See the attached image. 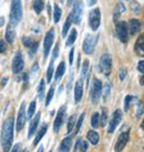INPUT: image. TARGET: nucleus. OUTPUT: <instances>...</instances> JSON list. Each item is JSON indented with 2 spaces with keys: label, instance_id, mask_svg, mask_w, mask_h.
<instances>
[{
  "label": "nucleus",
  "instance_id": "22",
  "mask_svg": "<svg viewBox=\"0 0 144 152\" xmlns=\"http://www.w3.org/2000/svg\"><path fill=\"white\" fill-rule=\"evenodd\" d=\"M64 71H65V64H64V61H61L57 68V71H55V81H59L62 78Z\"/></svg>",
  "mask_w": 144,
  "mask_h": 152
},
{
  "label": "nucleus",
  "instance_id": "9",
  "mask_svg": "<svg viewBox=\"0 0 144 152\" xmlns=\"http://www.w3.org/2000/svg\"><path fill=\"white\" fill-rule=\"evenodd\" d=\"M122 120V111L120 109H116L112 114L110 122H109V128H108V132L109 133H113L114 130L116 129V127L119 126V123Z\"/></svg>",
  "mask_w": 144,
  "mask_h": 152
},
{
  "label": "nucleus",
  "instance_id": "13",
  "mask_svg": "<svg viewBox=\"0 0 144 152\" xmlns=\"http://www.w3.org/2000/svg\"><path fill=\"white\" fill-rule=\"evenodd\" d=\"M95 42H97V38L94 36L88 34L85 37L84 41H83V51H84L85 55H91L94 50V47H95Z\"/></svg>",
  "mask_w": 144,
  "mask_h": 152
},
{
  "label": "nucleus",
  "instance_id": "8",
  "mask_svg": "<svg viewBox=\"0 0 144 152\" xmlns=\"http://www.w3.org/2000/svg\"><path fill=\"white\" fill-rule=\"evenodd\" d=\"M53 40H55V30L50 29L47 32V34H46L44 41H43V57H44V59H46L48 56H49V53H50Z\"/></svg>",
  "mask_w": 144,
  "mask_h": 152
},
{
  "label": "nucleus",
  "instance_id": "31",
  "mask_svg": "<svg viewBox=\"0 0 144 152\" xmlns=\"http://www.w3.org/2000/svg\"><path fill=\"white\" fill-rule=\"evenodd\" d=\"M76 36H78V32H76V29H72L70 34H69L68 37V40H67V46H72L74 41L76 40Z\"/></svg>",
  "mask_w": 144,
  "mask_h": 152
},
{
  "label": "nucleus",
  "instance_id": "5",
  "mask_svg": "<svg viewBox=\"0 0 144 152\" xmlns=\"http://www.w3.org/2000/svg\"><path fill=\"white\" fill-rule=\"evenodd\" d=\"M102 82L99 79H94L93 83H92V88H91V102L93 104H97L102 94Z\"/></svg>",
  "mask_w": 144,
  "mask_h": 152
},
{
  "label": "nucleus",
  "instance_id": "1",
  "mask_svg": "<svg viewBox=\"0 0 144 152\" xmlns=\"http://www.w3.org/2000/svg\"><path fill=\"white\" fill-rule=\"evenodd\" d=\"M13 118H8L4 122L2 126V132H1V144L4 148V152H9L10 148L12 145V140H13Z\"/></svg>",
  "mask_w": 144,
  "mask_h": 152
},
{
  "label": "nucleus",
  "instance_id": "54",
  "mask_svg": "<svg viewBox=\"0 0 144 152\" xmlns=\"http://www.w3.org/2000/svg\"><path fill=\"white\" fill-rule=\"evenodd\" d=\"M141 128H142V129H143V130H144V120H143V121H142V124H141Z\"/></svg>",
  "mask_w": 144,
  "mask_h": 152
},
{
  "label": "nucleus",
  "instance_id": "41",
  "mask_svg": "<svg viewBox=\"0 0 144 152\" xmlns=\"http://www.w3.org/2000/svg\"><path fill=\"white\" fill-rule=\"evenodd\" d=\"M84 115H85V113L83 112V113L80 115L79 120H78V122H76V133H78L79 130H80L81 126H82V122H83V120H84Z\"/></svg>",
  "mask_w": 144,
  "mask_h": 152
},
{
  "label": "nucleus",
  "instance_id": "53",
  "mask_svg": "<svg viewBox=\"0 0 144 152\" xmlns=\"http://www.w3.org/2000/svg\"><path fill=\"white\" fill-rule=\"evenodd\" d=\"M38 152H43V148H42V147H40V148H39Z\"/></svg>",
  "mask_w": 144,
  "mask_h": 152
},
{
  "label": "nucleus",
  "instance_id": "12",
  "mask_svg": "<svg viewBox=\"0 0 144 152\" xmlns=\"http://www.w3.org/2000/svg\"><path fill=\"white\" fill-rule=\"evenodd\" d=\"M129 139H130V131H125V132H122V133L119 135V138H118V141H116V143H115V147H114L115 152L123 151V149L125 148L127 143L129 142Z\"/></svg>",
  "mask_w": 144,
  "mask_h": 152
},
{
  "label": "nucleus",
  "instance_id": "26",
  "mask_svg": "<svg viewBox=\"0 0 144 152\" xmlns=\"http://www.w3.org/2000/svg\"><path fill=\"white\" fill-rule=\"evenodd\" d=\"M32 6H33V9L36 12L41 13V11L44 8V2H43V0H34Z\"/></svg>",
  "mask_w": 144,
  "mask_h": 152
},
{
  "label": "nucleus",
  "instance_id": "51",
  "mask_svg": "<svg viewBox=\"0 0 144 152\" xmlns=\"http://www.w3.org/2000/svg\"><path fill=\"white\" fill-rule=\"evenodd\" d=\"M7 80H8V78H4V79H2V81H1V86L6 85V83H7Z\"/></svg>",
  "mask_w": 144,
  "mask_h": 152
},
{
  "label": "nucleus",
  "instance_id": "24",
  "mask_svg": "<svg viewBox=\"0 0 144 152\" xmlns=\"http://www.w3.org/2000/svg\"><path fill=\"white\" fill-rule=\"evenodd\" d=\"M15 36H16V32H15V29H13L12 26H9L8 29H7V32H6V39L9 43H12L15 41Z\"/></svg>",
  "mask_w": 144,
  "mask_h": 152
},
{
  "label": "nucleus",
  "instance_id": "40",
  "mask_svg": "<svg viewBox=\"0 0 144 152\" xmlns=\"http://www.w3.org/2000/svg\"><path fill=\"white\" fill-rule=\"evenodd\" d=\"M133 100H134V97H133V96H127V97H125V100H124V110H125V111H127L129 108L131 107Z\"/></svg>",
  "mask_w": 144,
  "mask_h": 152
},
{
  "label": "nucleus",
  "instance_id": "33",
  "mask_svg": "<svg viewBox=\"0 0 144 152\" xmlns=\"http://www.w3.org/2000/svg\"><path fill=\"white\" fill-rule=\"evenodd\" d=\"M53 94H55V86H51L50 89H49V91H48L47 98H46V106L47 107L50 104L51 100H52V98H53Z\"/></svg>",
  "mask_w": 144,
  "mask_h": 152
},
{
  "label": "nucleus",
  "instance_id": "36",
  "mask_svg": "<svg viewBox=\"0 0 144 152\" xmlns=\"http://www.w3.org/2000/svg\"><path fill=\"white\" fill-rule=\"evenodd\" d=\"M34 111H36V101H31L29 108H28V113H27V118L28 119H32L34 114Z\"/></svg>",
  "mask_w": 144,
  "mask_h": 152
},
{
  "label": "nucleus",
  "instance_id": "10",
  "mask_svg": "<svg viewBox=\"0 0 144 152\" xmlns=\"http://www.w3.org/2000/svg\"><path fill=\"white\" fill-rule=\"evenodd\" d=\"M65 112H67V107L65 106H62L58 111L57 117L55 119V123H53V131L55 132H59V130L62 127V124L64 122V118H65Z\"/></svg>",
  "mask_w": 144,
  "mask_h": 152
},
{
  "label": "nucleus",
  "instance_id": "4",
  "mask_svg": "<svg viewBox=\"0 0 144 152\" xmlns=\"http://www.w3.org/2000/svg\"><path fill=\"white\" fill-rule=\"evenodd\" d=\"M83 8H84V4L81 0H76L74 4H73V9H72V12L70 13L72 17V21L79 25L82 19V13H83Z\"/></svg>",
  "mask_w": 144,
  "mask_h": 152
},
{
  "label": "nucleus",
  "instance_id": "45",
  "mask_svg": "<svg viewBox=\"0 0 144 152\" xmlns=\"http://www.w3.org/2000/svg\"><path fill=\"white\" fill-rule=\"evenodd\" d=\"M59 55V43H57V46L55 47L53 49V56H52V59H55Z\"/></svg>",
  "mask_w": 144,
  "mask_h": 152
},
{
  "label": "nucleus",
  "instance_id": "50",
  "mask_svg": "<svg viewBox=\"0 0 144 152\" xmlns=\"http://www.w3.org/2000/svg\"><path fill=\"white\" fill-rule=\"evenodd\" d=\"M97 0H88V4L92 7V6H94V4H97Z\"/></svg>",
  "mask_w": 144,
  "mask_h": 152
},
{
  "label": "nucleus",
  "instance_id": "3",
  "mask_svg": "<svg viewBox=\"0 0 144 152\" xmlns=\"http://www.w3.org/2000/svg\"><path fill=\"white\" fill-rule=\"evenodd\" d=\"M99 70L102 72L103 75L109 76L112 70V58L109 53H104L101 56L100 58V62H99Z\"/></svg>",
  "mask_w": 144,
  "mask_h": 152
},
{
  "label": "nucleus",
  "instance_id": "39",
  "mask_svg": "<svg viewBox=\"0 0 144 152\" xmlns=\"http://www.w3.org/2000/svg\"><path fill=\"white\" fill-rule=\"evenodd\" d=\"M44 87H46V83H44V81L43 80H41L40 81V83H39V87H38V93H39V99H40V100H42L43 99Z\"/></svg>",
  "mask_w": 144,
  "mask_h": 152
},
{
  "label": "nucleus",
  "instance_id": "47",
  "mask_svg": "<svg viewBox=\"0 0 144 152\" xmlns=\"http://www.w3.org/2000/svg\"><path fill=\"white\" fill-rule=\"evenodd\" d=\"M125 77H127V70H125V69H123V70L120 71V80L123 81L124 79H125Z\"/></svg>",
  "mask_w": 144,
  "mask_h": 152
},
{
  "label": "nucleus",
  "instance_id": "27",
  "mask_svg": "<svg viewBox=\"0 0 144 152\" xmlns=\"http://www.w3.org/2000/svg\"><path fill=\"white\" fill-rule=\"evenodd\" d=\"M79 148H80L81 152H85L87 150H88V148H89V144H88V142H85L84 140L79 139L78 140V142H76V144L74 150L76 151V149H79Z\"/></svg>",
  "mask_w": 144,
  "mask_h": 152
},
{
  "label": "nucleus",
  "instance_id": "11",
  "mask_svg": "<svg viewBox=\"0 0 144 152\" xmlns=\"http://www.w3.org/2000/svg\"><path fill=\"white\" fill-rule=\"evenodd\" d=\"M23 67H25V61H23V57H22L21 52L18 51L17 53L15 55L12 60V72L13 73H20V72L23 70Z\"/></svg>",
  "mask_w": 144,
  "mask_h": 152
},
{
  "label": "nucleus",
  "instance_id": "2",
  "mask_svg": "<svg viewBox=\"0 0 144 152\" xmlns=\"http://www.w3.org/2000/svg\"><path fill=\"white\" fill-rule=\"evenodd\" d=\"M22 19V4L21 0H11L10 9V26H17Z\"/></svg>",
  "mask_w": 144,
  "mask_h": 152
},
{
  "label": "nucleus",
  "instance_id": "21",
  "mask_svg": "<svg viewBox=\"0 0 144 152\" xmlns=\"http://www.w3.org/2000/svg\"><path fill=\"white\" fill-rule=\"evenodd\" d=\"M47 129H48V124H47V123H43L42 127L39 129L38 133H37L36 138H34V141H33L34 145H38L39 142H40V141H41V139L43 138V135L46 134V132H47Z\"/></svg>",
  "mask_w": 144,
  "mask_h": 152
},
{
  "label": "nucleus",
  "instance_id": "55",
  "mask_svg": "<svg viewBox=\"0 0 144 152\" xmlns=\"http://www.w3.org/2000/svg\"><path fill=\"white\" fill-rule=\"evenodd\" d=\"M71 4H72V0H68V6H70Z\"/></svg>",
  "mask_w": 144,
  "mask_h": 152
},
{
  "label": "nucleus",
  "instance_id": "16",
  "mask_svg": "<svg viewBox=\"0 0 144 152\" xmlns=\"http://www.w3.org/2000/svg\"><path fill=\"white\" fill-rule=\"evenodd\" d=\"M22 42H23V45H25L27 48L30 49V55L33 56L34 52L37 51V48H38V42L34 41L33 39L30 38V37H23V38H22Z\"/></svg>",
  "mask_w": 144,
  "mask_h": 152
},
{
  "label": "nucleus",
  "instance_id": "42",
  "mask_svg": "<svg viewBox=\"0 0 144 152\" xmlns=\"http://www.w3.org/2000/svg\"><path fill=\"white\" fill-rule=\"evenodd\" d=\"M144 111V103L143 102H139L137 104V109H136V118H140Z\"/></svg>",
  "mask_w": 144,
  "mask_h": 152
},
{
  "label": "nucleus",
  "instance_id": "18",
  "mask_svg": "<svg viewBox=\"0 0 144 152\" xmlns=\"http://www.w3.org/2000/svg\"><path fill=\"white\" fill-rule=\"evenodd\" d=\"M127 27H129L130 34H135L142 29V23H141L139 20H136V19H131V20L129 21V23H127Z\"/></svg>",
  "mask_w": 144,
  "mask_h": 152
},
{
  "label": "nucleus",
  "instance_id": "30",
  "mask_svg": "<svg viewBox=\"0 0 144 152\" xmlns=\"http://www.w3.org/2000/svg\"><path fill=\"white\" fill-rule=\"evenodd\" d=\"M125 11V6L123 4H116V7H115V9H114V19L116 20L118 19V17L119 16H121V13L122 12H124Z\"/></svg>",
  "mask_w": 144,
  "mask_h": 152
},
{
  "label": "nucleus",
  "instance_id": "35",
  "mask_svg": "<svg viewBox=\"0 0 144 152\" xmlns=\"http://www.w3.org/2000/svg\"><path fill=\"white\" fill-rule=\"evenodd\" d=\"M88 70H89V60H85V61H83V64H82V70H81V79H82V80H83V79H84V77L87 76Z\"/></svg>",
  "mask_w": 144,
  "mask_h": 152
},
{
  "label": "nucleus",
  "instance_id": "6",
  "mask_svg": "<svg viewBox=\"0 0 144 152\" xmlns=\"http://www.w3.org/2000/svg\"><path fill=\"white\" fill-rule=\"evenodd\" d=\"M100 22H101V12H100V9L99 8L92 9L89 13L90 28L95 31L100 27Z\"/></svg>",
  "mask_w": 144,
  "mask_h": 152
},
{
  "label": "nucleus",
  "instance_id": "23",
  "mask_svg": "<svg viewBox=\"0 0 144 152\" xmlns=\"http://www.w3.org/2000/svg\"><path fill=\"white\" fill-rule=\"evenodd\" d=\"M88 140H89L90 142L92 144H97V142H99V139H100V137H99V134H97V131H93V130H91L88 132Z\"/></svg>",
  "mask_w": 144,
  "mask_h": 152
},
{
  "label": "nucleus",
  "instance_id": "52",
  "mask_svg": "<svg viewBox=\"0 0 144 152\" xmlns=\"http://www.w3.org/2000/svg\"><path fill=\"white\" fill-rule=\"evenodd\" d=\"M140 83L142 86H144V76L143 77H141V79H140Z\"/></svg>",
  "mask_w": 144,
  "mask_h": 152
},
{
  "label": "nucleus",
  "instance_id": "28",
  "mask_svg": "<svg viewBox=\"0 0 144 152\" xmlns=\"http://www.w3.org/2000/svg\"><path fill=\"white\" fill-rule=\"evenodd\" d=\"M110 92H111V83L110 82H106L105 85L103 86V88H102V96H103V100L104 101L108 100V98L110 96Z\"/></svg>",
  "mask_w": 144,
  "mask_h": 152
},
{
  "label": "nucleus",
  "instance_id": "29",
  "mask_svg": "<svg viewBox=\"0 0 144 152\" xmlns=\"http://www.w3.org/2000/svg\"><path fill=\"white\" fill-rule=\"evenodd\" d=\"M61 15H62V11H61V8H60L58 4H55V11H53V20H55V23H58L61 19Z\"/></svg>",
  "mask_w": 144,
  "mask_h": 152
},
{
  "label": "nucleus",
  "instance_id": "49",
  "mask_svg": "<svg viewBox=\"0 0 144 152\" xmlns=\"http://www.w3.org/2000/svg\"><path fill=\"white\" fill-rule=\"evenodd\" d=\"M20 151H21V144L20 143H17L12 148V150H11V152H20Z\"/></svg>",
  "mask_w": 144,
  "mask_h": 152
},
{
  "label": "nucleus",
  "instance_id": "17",
  "mask_svg": "<svg viewBox=\"0 0 144 152\" xmlns=\"http://www.w3.org/2000/svg\"><path fill=\"white\" fill-rule=\"evenodd\" d=\"M40 115H41L40 113H37L36 115H34V118H32L31 119V121H30L29 131H28V138H29V139L36 133V131H37L39 121H40Z\"/></svg>",
  "mask_w": 144,
  "mask_h": 152
},
{
  "label": "nucleus",
  "instance_id": "19",
  "mask_svg": "<svg viewBox=\"0 0 144 152\" xmlns=\"http://www.w3.org/2000/svg\"><path fill=\"white\" fill-rule=\"evenodd\" d=\"M134 50H135L136 55L144 57V34H140L139 38L136 39Z\"/></svg>",
  "mask_w": 144,
  "mask_h": 152
},
{
  "label": "nucleus",
  "instance_id": "34",
  "mask_svg": "<svg viewBox=\"0 0 144 152\" xmlns=\"http://www.w3.org/2000/svg\"><path fill=\"white\" fill-rule=\"evenodd\" d=\"M74 124H76V115H74V114H72L68 120V127H67V131H68V133H70V132L72 131V129L74 128Z\"/></svg>",
  "mask_w": 144,
  "mask_h": 152
},
{
  "label": "nucleus",
  "instance_id": "57",
  "mask_svg": "<svg viewBox=\"0 0 144 152\" xmlns=\"http://www.w3.org/2000/svg\"><path fill=\"white\" fill-rule=\"evenodd\" d=\"M61 1H63V0H61Z\"/></svg>",
  "mask_w": 144,
  "mask_h": 152
},
{
  "label": "nucleus",
  "instance_id": "37",
  "mask_svg": "<svg viewBox=\"0 0 144 152\" xmlns=\"http://www.w3.org/2000/svg\"><path fill=\"white\" fill-rule=\"evenodd\" d=\"M53 60L55 59H52L50 61V64H49L47 70V81L49 83H50L51 79H52V75H53Z\"/></svg>",
  "mask_w": 144,
  "mask_h": 152
},
{
  "label": "nucleus",
  "instance_id": "7",
  "mask_svg": "<svg viewBox=\"0 0 144 152\" xmlns=\"http://www.w3.org/2000/svg\"><path fill=\"white\" fill-rule=\"evenodd\" d=\"M116 36L120 39L121 42H127L129 40V27L127 23L124 21L116 22Z\"/></svg>",
  "mask_w": 144,
  "mask_h": 152
},
{
  "label": "nucleus",
  "instance_id": "43",
  "mask_svg": "<svg viewBox=\"0 0 144 152\" xmlns=\"http://www.w3.org/2000/svg\"><path fill=\"white\" fill-rule=\"evenodd\" d=\"M131 8H132V10H133V12H135V13L140 12V4H137V2H135V1H133L131 4Z\"/></svg>",
  "mask_w": 144,
  "mask_h": 152
},
{
  "label": "nucleus",
  "instance_id": "38",
  "mask_svg": "<svg viewBox=\"0 0 144 152\" xmlns=\"http://www.w3.org/2000/svg\"><path fill=\"white\" fill-rule=\"evenodd\" d=\"M106 122H108V111H106V109H102V113H101V117H100L101 127L106 126Z\"/></svg>",
  "mask_w": 144,
  "mask_h": 152
},
{
  "label": "nucleus",
  "instance_id": "14",
  "mask_svg": "<svg viewBox=\"0 0 144 152\" xmlns=\"http://www.w3.org/2000/svg\"><path fill=\"white\" fill-rule=\"evenodd\" d=\"M25 119H27V115H25V103L22 102L21 106H20V109H19V112H18L17 124H16L17 131H21L23 129L25 123Z\"/></svg>",
  "mask_w": 144,
  "mask_h": 152
},
{
  "label": "nucleus",
  "instance_id": "44",
  "mask_svg": "<svg viewBox=\"0 0 144 152\" xmlns=\"http://www.w3.org/2000/svg\"><path fill=\"white\" fill-rule=\"evenodd\" d=\"M137 70H139L141 73H143L144 75V60L139 61V64H137Z\"/></svg>",
  "mask_w": 144,
  "mask_h": 152
},
{
  "label": "nucleus",
  "instance_id": "25",
  "mask_svg": "<svg viewBox=\"0 0 144 152\" xmlns=\"http://www.w3.org/2000/svg\"><path fill=\"white\" fill-rule=\"evenodd\" d=\"M72 17L71 15H69L68 18H67V20L64 22V26H63V29H62V37H65L67 34H68V31L70 29V27H71V23H72Z\"/></svg>",
  "mask_w": 144,
  "mask_h": 152
},
{
  "label": "nucleus",
  "instance_id": "32",
  "mask_svg": "<svg viewBox=\"0 0 144 152\" xmlns=\"http://www.w3.org/2000/svg\"><path fill=\"white\" fill-rule=\"evenodd\" d=\"M91 126L94 128V129H97L99 126H100V114L97 113V112H94L92 114V118H91Z\"/></svg>",
  "mask_w": 144,
  "mask_h": 152
},
{
  "label": "nucleus",
  "instance_id": "48",
  "mask_svg": "<svg viewBox=\"0 0 144 152\" xmlns=\"http://www.w3.org/2000/svg\"><path fill=\"white\" fill-rule=\"evenodd\" d=\"M6 50H7V46H6V43L0 39V52H4Z\"/></svg>",
  "mask_w": 144,
  "mask_h": 152
},
{
  "label": "nucleus",
  "instance_id": "20",
  "mask_svg": "<svg viewBox=\"0 0 144 152\" xmlns=\"http://www.w3.org/2000/svg\"><path fill=\"white\" fill-rule=\"evenodd\" d=\"M72 145V138L71 137H67L62 140V142L59 147V151L60 152H69L70 149H71Z\"/></svg>",
  "mask_w": 144,
  "mask_h": 152
},
{
  "label": "nucleus",
  "instance_id": "15",
  "mask_svg": "<svg viewBox=\"0 0 144 152\" xmlns=\"http://www.w3.org/2000/svg\"><path fill=\"white\" fill-rule=\"evenodd\" d=\"M82 96H83V80L80 79L76 81L74 86V102L79 103L82 99Z\"/></svg>",
  "mask_w": 144,
  "mask_h": 152
},
{
  "label": "nucleus",
  "instance_id": "46",
  "mask_svg": "<svg viewBox=\"0 0 144 152\" xmlns=\"http://www.w3.org/2000/svg\"><path fill=\"white\" fill-rule=\"evenodd\" d=\"M73 55H74V48H72L70 50V55H69V64H73Z\"/></svg>",
  "mask_w": 144,
  "mask_h": 152
},
{
  "label": "nucleus",
  "instance_id": "56",
  "mask_svg": "<svg viewBox=\"0 0 144 152\" xmlns=\"http://www.w3.org/2000/svg\"><path fill=\"white\" fill-rule=\"evenodd\" d=\"M23 152H29V151H28V150H25V151H23Z\"/></svg>",
  "mask_w": 144,
  "mask_h": 152
}]
</instances>
